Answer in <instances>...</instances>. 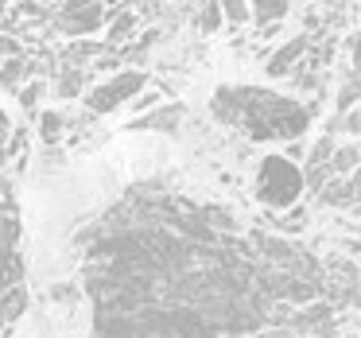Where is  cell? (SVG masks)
<instances>
[{"label":"cell","instance_id":"cell-24","mask_svg":"<svg viewBox=\"0 0 361 338\" xmlns=\"http://www.w3.org/2000/svg\"><path fill=\"white\" fill-rule=\"evenodd\" d=\"M152 102H156V97H152V94H144V97H140V94H136V105H133V109H148V105H152Z\"/></svg>","mask_w":361,"mask_h":338},{"label":"cell","instance_id":"cell-16","mask_svg":"<svg viewBox=\"0 0 361 338\" xmlns=\"http://www.w3.org/2000/svg\"><path fill=\"white\" fill-rule=\"evenodd\" d=\"M59 133H63V117H59V113H39V136H43V144H55Z\"/></svg>","mask_w":361,"mask_h":338},{"label":"cell","instance_id":"cell-1","mask_svg":"<svg viewBox=\"0 0 361 338\" xmlns=\"http://www.w3.org/2000/svg\"><path fill=\"white\" fill-rule=\"evenodd\" d=\"M214 113L229 125L245 128L257 140H295L307 133L311 113L299 102L276 97L268 90H252V86H229L214 94Z\"/></svg>","mask_w":361,"mask_h":338},{"label":"cell","instance_id":"cell-13","mask_svg":"<svg viewBox=\"0 0 361 338\" xmlns=\"http://www.w3.org/2000/svg\"><path fill=\"white\" fill-rule=\"evenodd\" d=\"M24 74H27V63H24V59H8V63L0 66V86H4V90H20Z\"/></svg>","mask_w":361,"mask_h":338},{"label":"cell","instance_id":"cell-10","mask_svg":"<svg viewBox=\"0 0 361 338\" xmlns=\"http://www.w3.org/2000/svg\"><path fill=\"white\" fill-rule=\"evenodd\" d=\"M357 164H361V144H342V148L330 152V175H342Z\"/></svg>","mask_w":361,"mask_h":338},{"label":"cell","instance_id":"cell-9","mask_svg":"<svg viewBox=\"0 0 361 338\" xmlns=\"http://www.w3.org/2000/svg\"><path fill=\"white\" fill-rule=\"evenodd\" d=\"M291 0H249V16L257 24H276L280 16H288Z\"/></svg>","mask_w":361,"mask_h":338},{"label":"cell","instance_id":"cell-3","mask_svg":"<svg viewBox=\"0 0 361 338\" xmlns=\"http://www.w3.org/2000/svg\"><path fill=\"white\" fill-rule=\"evenodd\" d=\"M303 167L291 164L288 156H264L257 171V198L272 210H283V206H295V198L303 195Z\"/></svg>","mask_w":361,"mask_h":338},{"label":"cell","instance_id":"cell-14","mask_svg":"<svg viewBox=\"0 0 361 338\" xmlns=\"http://www.w3.org/2000/svg\"><path fill=\"white\" fill-rule=\"evenodd\" d=\"M221 8V16L229 20V24H245L249 20V0H214Z\"/></svg>","mask_w":361,"mask_h":338},{"label":"cell","instance_id":"cell-17","mask_svg":"<svg viewBox=\"0 0 361 338\" xmlns=\"http://www.w3.org/2000/svg\"><path fill=\"white\" fill-rule=\"evenodd\" d=\"M221 20H226V16H221V8L214 4V0H206V8H202V20H198V28H202V32H218Z\"/></svg>","mask_w":361,"mask_h":338},{"label":"cell","instance_id":"cell-2","mask_svg":"<svg viewBox=\"0 0 361 338\" xmlns=\"http://www.w3.org/2000/svg\"><path fill=\"white\" fill-rule=\"evenodd\" d=\"M20 222L16 198L8 179H0V327L24 311V288H20Z\"/></svg>","mask_w":361,"mask_h":338},{"label":"cell","instance_id":"cell-18","mask_svg":"<svg viewBox=\"0 0 361 338\" xmlns=\"http://www.w3.org/2000/svg\"><path fill=\"white\" fill-rule=\"evenodd\" d=\"M0 59H24V43L16 35H0Z\"/></svg>","mask_w":361,"mask_h":338},{"label":"cell","instance_id":"cell-11","mask_svg":"<svg viewBox=\"0 0 361 338\" xmlns=\"http://www.w3.org/2000/svg\"><path fill=\"white\" fill-rule=\"evenodd\" d=\"M179 105H167V109H164V105H159V109H156V117H144V121H136V125L133 128H175V125H179Z\"/></svg>","mask_w":361,"mask_h":338},{"label":"cell","instance_id":"cell-20","mask_svg":"<svg viewBox=\"0 0 361 338\" xmlns=\"http://www.w3.org/2000/svg\"><path fill=\"white\" fill-rule=\"evenodd\" d=\"M353 66H357V78H353V90H357V97H361V35L353 40Z\"/></svg>","mask_w":361,"mask_h":338},{"label":"cell","instance_id":"cell-8","mask_svg":"<svg viewBox=\"0 0 361 338\" xmlns=\"http://www.w3.org/2000/svg\"><path fill=\"white\" fill-rule=\"evenodd\" d=\"M136 32V12L133 8H121V12H113L109 20H105V43H125L128 35Z\"/></svg>","mask_w":361,"mask_h":338},{"label":"cell","instance_id":"cell-7","mask_svg":"<svg viewBox=\"0 0 361 338\" xmlns=\"http://www.w3.org/2000/svg\"><path fill=\"white\" fill-rule=\"evenodd\" d=\"M330 315H334V307L314 299V303H307L299 315H291L288 327H291V330H303V327H322V330H330Z\"/></svg>","mask_w":361,"mask_h":338},{"label":"cell","instance_id":"cell-4","mask_svg":"<svg viewBox=\"0 0 361 338\" xmlns=\"http://www.w3.org/2000/svg\"><path fill=\"white\" fill-rule=\"evenodd\" d=\"M144 86H148V71H140V66L136 71H117L113 78L97 82L86 94V109L90 113H113L125 102H133L136 94H144Z\"/></svg>","mask_w":361,"mask_h":338},{"label":"cell","instance_id":"cell-5","mask_svg":"<svg viewBox=\"0 0 361 338\" xmlns=\"http://www.w3.org/2000/svg\"><path fill=\"white\" fill-rule=\"evenodd\" d=\"M105 20H109L105 4H90V8L59 12V32H63L66 40H94V35L105 28Z\"/></svg>","mask_w":361,"mask_h":338},{"label":"cell","instance_id":"cell-19","mask_svg":"<svg viewBox=\"0 0 361 338\" xmlns=\"http://www.w3.org/2000/svg\"><path fill=\"white\" fill-rule=\"evenodd\" d=\"M39 94H43V82H27V86L20 90V105H24V109H32V105L39 102Z\"/></svg>","mask_w":361,"mask_h":338},{"label":"cell","instance_id":"cell-15","mask_svg":"<svg viewBox=\"0 0 361 338\" xmlns=\"http://www.w3.org/2000/svg\"><path fill=\"white\" fill-rule=\"evenodd\" d=\"M55 94H59V97H78V94H82V71H78V66L63 71V78H59Z\"/></svg>","mask_w":361,"mask_h":338},{"label":"cell","instance_id":"cell-26","mask_svg":"<svg viewBox=\"0 0 361 338\" xmlns=\"http://www.w3.org/2000/svg\"><path fill=\"white\" fill-rule=\"evenodd\" d=\"M0 16H4V0H0Z\"/></svg>","mask_w":361,"mask_h":338},{"label":"cell","instance_id":"cell-25","mask_svg":"<svg viewBox=\"0 0 361 338\" xmlns=\"http://www.w3.org/2000/svg\"><path fill=\"white\" fill-rule=\"evenodd\" d=\"M288 156L291 159H303V144H288Z\"/></svg>","mask_w":361,"mask_h":338},{"label":"cell","instance_id":"cell-23","mask_svg":"<svg viewBox=\"0 0 361 338\" xmlns=\"http://www.w3.org/2000/svg\"><path fill=\"white\" fill-rule=\"evenodd\" d=\"M20 16H35V12H39V4H35V0H27V4H20Z\"/></svg>","mask_w":361,"mask_h":338},{"label":"cell","instance_id":"cell-6","mask_svg":"<svg viewBox=\"0 0 361 338\" xmlns=\"http://www.w3.org/2000/svg\"><path fill=\"white\" fill-rule=\"evenodd\" d=\"M307 47H311V35H291L288 43H280L272 51V59H268V78H283L288 71H295L303 63Z\"/></svg>","mask_w":361,"mask_h":338},{"label":"cell","instance_id":"cell-21","mask_svg":"<svg viewBox=\"0 0 361 338\" xmlns=\"http://www.w3.org/2000/svg\"><path fill=\"white\" fill-rule=\"evenodd\" d=\"M90 4H105V0H66L63 12H74V8H90Z\"/></svg>","mask_w":361,"mask_h":338},{"label":"cell","instance_id":"cell-22","mask_svg":"<svg viewBox=\"0 0 361 338\" xmlns=\"http://www.w3.org/2000/svg\"><path fill=\"white\" fill-rule=\"evenodd\" d=\"M8 133H12V121L4 113V105H0V140H8Z\"/></svg>","mask_w":361,"mask_h":338},{"label":"cell","instance_id":"cell-12","mask_svg":"<svg viewBox=\"0 0 361 338\" xmlns=\"http://www.w3.org/2000/svg\"><path fill=\"white\" fill-rule=\"evenodd\" d=\"M102 55V47H97L94 40H74L71 47H66V66H82L86 59Z\"/></svg>","mask_w":361,"mask_h":338}]
</instances>
